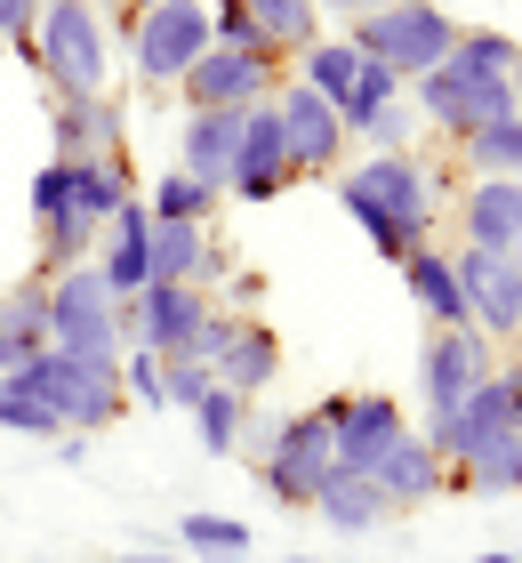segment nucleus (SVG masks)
Segmentation results:
<instances>
[{
    "label": "nucleus",
    "mask_w": 522,
    "mask_h": 563,
    "mask_svg": "<svg viewBox=\"0 0 522 563\" xmlns=\"http://www.w3.org/2000/svg\"><path fill=\"white\" fill-rule=\"evenodd\" d=\"M402 73H386V65H370V57H362V81H354V97H346V113H337V121H346V137L362 130V121H370L378 106H402Z\"/></svg>",
    "instance_id": "nucleus-35"
},
{
    "label": "nucleus",
    "mask_w": 522,
    "mask_h": 563,
    "mask_svg": "<svg viewBox=\"0 0 522 563\" xmlns=\"http://www.w3.org/2000/svg\"><path fill=\"white\" fill-rule=\"evenodd\" d=\"M257 492L281 499V507H313V492L337 475L330 459V402H313V411H290L257 434V459H249Z\"/></svg>",
    "instance_id": "nucleus-4"
},
{
    "label": "nucleus",
    "mask_w": 522,
    "mask_h": 563,
    "mask_svg": "<svg viewBox=\"0 0 522 563\" xmlns=\"http://www.w3.org/2000/svg\"><path fill=\"white\" fill-rule=\"evenodd\" d=\"M370 483L386 492V507L402 516V507H434V499H442V483H451V467H442V459L426 451V434H402V443L378 459V475H370Z\"/></svg>",
    "instance_id": "nucleus-22"
},
{
    "label": "nucleus",
    "mask_w": 522,
    "mask_h": 563,
    "mask_svg": "<svg viewBox=\"0 0 522 563\" xmlns=\"http://www.w3.org/2000/svg\"><path fill=\"white\" fill-rule=\"evenodd\" d=\"M33 73L48 81V97H113V33H104L97 0H48L33 24Z\"/></svg>",
    "instance_id": "nucleus-2"
},
{
    "label": "nucleus",
    "mask_w": 522,
    "mask_h": 563,
    "mask_svg": "<svg viewBox=\"0 0 522 563\" xmlns=\"http://www.w3.org/2000/svg\"><path fill=\"white\" fill-rule=\"evenodd\" d=\"M186 113H249L281 89V65L274 57H242V48H201V65L186 73Z\"/></svg>",
    "instance_id": "nucleus-12"
},
{
    "label": "nucleus",
    "mask_w": 522,
    "mask_h": 563,
    "mask_svg": "<svg viewBox=\"0 0 522 563\" xmlns=\"http://www.w3.org/2000/svg\"><path fill=\"white\" fill-rule=\"evenodd\" d=\"M48 145L57 162H89V153H121V97H65L48 106Z\"/></svg>",
    "instance_id": "nucleus-21"
},
{
    "label": "nucleus",
    "mask_w": 522,
    "mask_h": 563,
    "mask_svg": "<svg viewBox=\"0 0 522 563\" xmlns=\"http://www.w3.org/2000/svg\"><path fill=\"white\" fill-rule=\"evenodd\" d=\"M242 9H249L257 33H266L274 57H306V48L322 41V9H313V0H242Z\"/></svg>",
    "instance_id": "nucleus-27"
},
{
    "label": "nucleus",
    "mask_w": 522,
    "mask_h": 563,
    "mask_svg": "<svg viewBox=\"0 0 522 563\" xmlns=\"http://www.w3.org/2000/svg\"><path fill=\"white\" fill-rule=\"evenodd\" d=\"M209 314H218V298L193 290V282H145L137 298H121V330L145 354H186Z\"/></svg>",
    "instance_id": "nucleus-10"
},
{
    "label": "nucleus",
    "mask_w": 522,
    "mask_h": 563,
    "mask_svg": "<svg viewBox=\"0 0 522 563\" xmlns=\"http://www.w3.org/2000/svg\"><path fill=\"white\" fill-rule=\"evenodd\" d=\"M113 9H129V16H137V9H153V0H113Z\"/></svg>",
    "instance_id": "nucleus-46"
},
{
    "label": "nucleus",
    "mask_w": 522,
    "mask_h": 563,
    "mask_svg": "<svg viewBox=\"0 0 522 563\" xmlns=\"http://www.w3.org/2000/svg\"><path fill=\"white\" fill-rule=\"evenodd\" d=\"M121 395L145 402V411H169V402H162V354L129 346V354H121Z\"/></svg>",
    "instance_id": "nucleus-38"
},
{
    "label": "nucleus",
    "mask_w": 522,
    "mask_h": 563,
    "mask_svg": "<svg viewBox=\"0 0 522 563\" xmlns=\"http://www.w3.org/2000/svg\"><path fill=\"white\" fill-rule=\"evenodd\" d=\"M41 9H48V0H0V48H33V24H41Z\"/></svg>",
    "instance_id": "nucleus-41"
},
{
    "label": "nucleus",
    "mask_w": 522,
    "mask_h": 563,
    "mask_svg": "<svg viewBox=\"0 0 522 563\" xmlns=\"http://www.w3.org/2000/svg\"><path fill=\"white\" fill-rule=\"evenodd\" d=\"M313 9H322V16H330V9H337V16H370L378 0H313Z\"/></svg>",
    "instance_id": "nucleus-44"
},
{
    "label": "nucleus",
    "mask_w": 522,
    "mask_h": 563,
    "mask_svg": "<svg viewBox=\"0 0 522 563\" xmlns=\"http://www.w3.org/2000/svg\"><path fill=\"white\" fill-rule=\"evenodd\" d=\"M410 434L395 395H330V459L337 475H378V459Z\"/></svg>",
    "instance_id": "nucleus-11"
},
{
    "label": "nucleus",
    "mask_w": 522,
    "mask_h": 563,
    "mask_svg": "<svg viewBox=\"0 0 522 563\" xmlns=\"http://www.w3.org/2000/svg\"><path fill=\"white\" fill-rule=\"evenodd\" d=\"M0 434H24V443H57V411L24 387V378H0Z\"/></svg>",
    "instance_id": "nucleus-34"
},
{
    "label": "nucleus",
    "mask_w": 522,
    "mask_h": 563,
    "mask_svg": "<svg viewBox=\"0 0 522 563\" xmlns=\"http://www.w3.org/2000/svg\"><path fill=\"white\" fill-rule=\"evenodd\" d=\"M458 234H466V250L522 258V177H475L458 194Z\"/></svg>",
    "instance_id": "nucleus-16"
},
{
    "label": "nucleus",
    "mask_w": 522,
    "mask_h": 563,
    "mask_svg": "<svg viewBox=\"0 0 522 563\" xmlns=\"http://www.w3.org/2000/svg\"><path fill=\"white\" fill-rule=\"evenodd\" d=\"M209 387H218V378H209L193 354H162V402H169V411H193Z\"/></svg>",
    "instance_id": "nucleus-37"
},
{
    "label": "nucleus",
    "mask_w": 522,
    "mask_h": 563,
    "mask_svg": "<svg viewBox=\"0 0 522 563\" xmlns=\"http://www.w3.org/2000/svg\"><path fill=\"white\" fill-rule=\"evenodd\" d=\"M451 57H466L475 73H499V81H522V48H514L507 33H458Z\"/></svg>",
    "instance_id": "nucleus-36"
},
{
    "label": "nucleus",
    "mask_w": 522,
    "mask_h": 563,
    "mask_svg": "<svg viewBox=\"0 0 522 563\" xmlns=\"http://www.w3.org/2000/svg\"><path fill=\"white\" fill-rule=\"evenodd\" d=\"M451 274H458L466 322H475L490 346L514 339V330H522V258H499V250H458Z\"/></svg>",
    "instance_id": "nucleus-14"
},
{
    "label": "nucleus",
    "mask_w": 522,
    "mask_h": 563,
    "mask_svg": "<svg viewBox=\"0 0 522 563\" xmlns=\"http://www.w3.org/2000/svg\"><path fill=\"white\" fill-rule=\"evenodd\" d=\"M410 130H418V113H410V106H378L354 137H370L378 153H410Z\"/></svg>",
    "instance_id": "nucleus-39"
},
{
    "label": "nucleus",
    "mask_w": 522,
    "mask_h": 563,
    "mask_svg": "<svg viewBox=\"0 0 522 563\" xmlns=\"http://www.w3.org/2000/svg\"><path fill=\"white\" fill-rule=\"evenodd\" d=\"M145 234H153V210H145V201H121V210H113V225H104V242H97V274H104V290H113V298H137L145 290Z\"/></svg>",
    "instance_id": "nucleus-20"
},
{
    "label": "nucleus",
    "mask_w": 522,
    "mask_h": 563,
    "mask_svg": "<svg viewBox=\"0 0 522 563\" xmlns=\"http://www.w3.org/2000/svg\"><path fill=\"white\" fill-rule=\"evenodd\" d=\"M337 201H346V218L370 234L378 258H395V266L434 242V218H442V186H434V169L418 162V153H370L362 169L337 177Z\"/></svg>",
    "instance_id": "nucleus-1"
},
{
    "label": "nucleus",
    "mask_w": 522,
    "mask_h": 563,
    "mask_svg": "<svg viewBox=\"0 0 522 563\" xmlns=\"http://www.w3.org/2000/svg\"><path fill=\"white\" fill-rule=\"evenodd\" d=\"M89 563H177V555H162V548H121V555H89Z\"/></svg>",
    "instance_id": "nucleus-43"
},
{
    "label": "nucleus",
    "mask_w": 522,
    "mask_h": 563,
    "mask_svg": "<svg viewBox=\"0 0 522 563\" xmlns=\"http://www.w3.org/2000/svg\"><path fill=\"white\" fill-rule=\"evenodd\" d=\"M177 137H186V145H177V169L225 194L233 145H242V113H186V130H177Z\"/></svg>",
    "instance_id": "nucleus-24"
},
{
    "label": "nucleus",
    "mask_w": 522,
    "mask_h": 563,
    "mask_svg": "<svg viewBox=\"0 0 522 563\" xmlns=\"http://www.w3.org/2000/svg\"><path fill=\"white\" fill-rule=\"evenodd\" d=\"M121 201H137V194H129V162H121V153H89V162H73V210H89L97 225H113Z\"/></svg>",
    "instance_id": "nucleus-28"
},
{
    "label": "nucleus",
    "mask_w": 522,
    "mask_h": 563,
    "mask_svg": "<svg viewBox=\"0 0 522 563\" xmlns=\"http://www.w3.org/2000/svg\"><path fill=\"white\" fill-rule=\"evenodd\" d=\"M274 113H281V137H290V169L298 177H322V169L346 162V121H337V106H330V97H313L298 73H281Z\"/></svg>",
    "instance_id": "nucleus-15"
},
{
    "label": "nucleus",
    "mask_w": 522,
    "mask_h": 563,
    "mask_svg": "<svg viewBox=\"0 0 522 563\" xmlns=\"http://www.w3.org/2000/svg\"><path fill=\"white\" fill-rule=\"evenodd\" d=\"M298 81H306L313 97H330L337 113H346V97H354V81H362V57H354L346 41H313V48H306V73H298Z\"/></svg>",
    "instance_id": "nucleus-33"
},
{
    "label": "nucleus",
    "mask_w": 522,
    "mask_h": 563,
    "mask_svg": "<svg viewBox=\"0 0 522 563\" xmlns=\"http://www.w3.org/2000/svg\"><path fill=\"white\" fill-rule=\"evenodd\" d=\"M16 378L57 411L65 434H104L121 419V402H129L121 395V363H89V354H57V346H48L33 371H16Z\"/></svg>",
    "instance_id": "nucleus-7"
},
{
    "label": "nucleus",
    "mask_w": 522,
    "mask_h": 563,
    "mask_svg": "<svg viewBox=\"0 0 522 563\" xmlns=\"http://www.w3.org/2000/svg\"><path fill=\"white\" fill-rule=\"evenodd\" d=\"M209 378H218V387H233L242 402H257V395L281 378V339H274L257 314H242V322H233V339L218 346V363H209Z\"/></svg>",
    "instance_id": "nucleus-18"
},
{
    "label": "nucleus",
    "mask_w": 522,
    "mask_h": 563,
    "mask_svg": "<svg viewBox=\"0 0 522 563\" xmlns=\"http://www.w3.org/2000/svg\"><path fill=\"white\" fill-rule=\"evenodd\" d=\"M458 33L466 24L451 9H434V0H378L370 16H354L346 48L370 57V65H386V73H402V81H418V73H434L458 48Z\"/></svg>",
    "instance_id": "nucleus-3"
},
{
    "label": "nucleus",
    "mask_w": 522,
    "mask_h": 563,
    "mask_svg": "<svg viewBox=\"0 0 522 563\" xmlns=\"http://www.w3.org/2000/svg\"><path fill=\"white\" fill-rule=\"evenodd\" d=\"M475 563H514V555H507V548H499V555H475Z\"/></svg>",
    "instance_id": "nucleus-47"
},
{
    "label": "nucleus",
    "mask_w": 522,
    "mask_h": 563,
    "mask_svg": "<svg viewBox=\"0 0 522 563\" xmlns=\"http://www.w3.org/2000/svg\"><path fill=\"white\" fill-rule=\"evenodd\" d=\"M177 540H186L201 563H249V523H233V516H218V507H193L186 523H177Z\"/></svg>",
    "instance_id": "nucleus-30"
},
{
    "label": "nucleus",
    "mask_w": 522,
    "mask_h": 563,
    "mask_svg": "<svg viewBox=\"0 0 522 563\" xmlns=\"http://www.w3.org/2000/svg\"><path fill=\"white\" fill-rule=\"evenodd\" d=\"M48 354V282H16L9 298H0V378H16V371H33Z\"/></svg>",
    "instance_id": "nucleus-19"
},
{
    "label": "nucleus",
    "mask_w": 522,
    "mask_h": 563,
    "mask_svg": "<svg viewBox=\"0 0 522 563\" xmlns=\"http://www.w3.org/2000/svg\"><path fill=\"white\" fill-rule=\"evenodd\" d=\"M281 563H346V555H281Z\"/></svg>",
    "instance_id": "nucleus-45"
},
{
    "label": "nucleus",
    "mask_w": 522,
    "mask_h": 563,
    "mask_svg": "<svg viewBox=\"0 0 522 563\" xmlns=\"http://www.w3.org/2000/svg\"><path fill=\"white\" fill-rule=\"evenodd\" d=\"M145 274L153 282H193V290H218L225 282V250L209 225H162L153 218V234H145Z\"/></svg>",
    "instance_id": "nucleus-17"
},
{
    "label": "nucleus",
    "mask_w": 522,
    "mask_h": 563,
    "mask_svg": "<svg viewBox=\"0 0 522 563\" xmlns=\"http://www.w3.org/2000/svg\"><path fill=\"white\" fill-rule=\"evenodd\" d=\"M313 516H322L337 540H370V531H386L395 507H386V492H378L370 475H330L322 492H313Z\"/></svg>",
    "instance_id": "nucleus-23"
},
{
    "label": "nucleus",
    "mask_w": 522,
    "mask_h": 563,
    "mask_svg": "<svg viewBox=\"0 0 522 563\" xmlns=\"http://www.w3.org/2000/svg\"><path fill=\"white\" fill-rule=\"evenodd\" d=\"M48 346H57V354H89V363H121V354H129L121 298L104 290L97 266L48 274Z\"/></svg>",
    "instance_id": "nucleus-5"
},
{
    "label": "nucleus",
    "mask_w": 522,
    "mask_h": 563,
    "mask_svg": "<svg viewBox=\"0 0 522 563\" xmlns=\"http://www.w3.org/2000/svg\"><path fill=\"white\" fill-rule=\"evenodd\" d=\"M298 186V169H290V137H281V113H274V97L266 106H249L242 113V145H233V169H225V194L233 201H281Z\"/></svg>",
    "instance_id": "nucleus-13"
},
{
    "label": "nucleus",
    "mask_w": 522,
    "mask_h": 563,
    "mask_svg": "<svg viewBox=\"0 0 522 563\" xmlns=\"http://www.w3.org/2000/svg\"><path fill=\"white\" fill-rule=\"evenodd\" d=\"M458 475H466V492H482V499L522 492V427H499V434H482V443H466Z\"/></svg>",
    "instance_id": "nucleus-25"
},
{
    "label": "nucleus",
    "mask_w": 522,
    "mask_h": 563,
    "mask_svg": "<svg viewBox=\"0 0 522 563\" xmlns=\"http://www.w3.org/2000/svg\"><path fill=\"white\" fill-rule=\"evenodd\" d=\"M218 186H201V177H186V169H169L162 177V186H153V201H145V210L153 218H162V225H209V218H218Z\"/></svg>",
    "instance_id": "nucleus-31"
},
{
    "label": "nucleus",
    "mask_w": 522,
    "mask_h": 563,
    "mask_svg": "<svg viewBox=\"0 0 522 563\" xmlns=\"http://www.w3.org/2000/svg\"><path fill=\"white\" fill-rule=\"evenodd\" d=\"M402 282H410V298L426 306V322L434 330H466V298H458V274H451V258L426 242V250H410L402 258Z\"/></svg>",
    "instance_id": "nucleus-26"
},
{
    "label": "nucleus",
    "mask_w": 522,
    "mask_h": 563,
    "mask_svg": "<svg viewBox=\"0 0 522 563\" xmlns=\"http://www.w3.org/2000/svg\"><path fill=\"white\" fill-rule=\"evenodd\" d=\"M57 210H73V162H57V153H48V169L33 177V225L57 218Z\"/></svg>",
    "instance_id": "nucleus-40"
},
{
    "label": "nucleus",
    "mask_w": 522,
    "mask_h": 563,
    "mask_svg": "<svg viewBox=\"0 0 522 563\" xmlns=\"http://www.w3.org/2000/svg\"><path fill=\"white\" fill-rule=\"evenodd\" d=\"M410 97H418V121H434L442 137H475V130H490V121L522 113V81L475 73L466 57H442L434 73H418Z\"/></svg>",
    "instance_id": "nucleus-6"
},
{
    "label": "nucleus",
    "mask_w": 522,
    "mask_h": 563,
    "mask_svg": "<svg viewBox=\"0 0 522 563\" xmlns=\"http://www.w3.org/2000/svg\"><path fill=\"white\" fill-rule=\"evenodd\" d=\"M209 48V0H153L129 16V65L137 89H177Z\"/></svg>",
    "instance_id": "nucleus-8"
},
{
    "label": "nucleus",
    "mask_w": 522,
    "mask_h": 563,
    "mask_svg": "<svg viewBox=\"0 0 522 563\" xmlns=\"http://www.w3.org/2000/svg\"><path fill=\"white\" fill-rule=\"evenodd\" d=\"M458 153H466L475 177H522V113L490 121V130H475V137H458Z\"/></svg>",
    "instance_id": "nucleus-32"
},
{
    "label": "nucleus",
    "mask_w": 522,
    "mask_h": 563,
    "mask_svg": "<svg viewBox=\"0 0 522 563\" xmlns=\"http://www.w3.org/2000/svg\"><path fill=\"white\" fill-rule=\"evenodd\" d=\"M490 371H499V346H490L475 322L466 330H426V346H418V402H426V427L458 419L466 395H475Z\"/></svg>",
    "instance_id": "nucleus-9"
},
{
    "label": "nucleus",
    "mask_w": 522,
    "mask_h": 563,
    "mask_svg": "<svg viewBox=\"0 0 522 563\" xmlns=\"http://www.w3.org/2000/svg\"><path fill=\"white\" fill-rule=\"evenodd\" d=\"M193 434H201V451H218V459H233L242 451V434H249V402L233 395V387H209L201 402H193Z\"/></svg>",
    "instance_id": "nucleus-29"
},
{
    "label": "nucleus",
    "mask_w": 522,
    "mask_h": 563,
    "mask_svg": "<svg viewBox=\"0 0 522 563\" xmlns=\"http://www.w3.org/2000/svg\"><path fill=\"white\" fill-rule=\"evenodd\" d=\"M89 443H97V434H57L48 451H57V467H89Z\"/></svg>",
    "instance_id": "nucleus-42"
}]
</instances>
